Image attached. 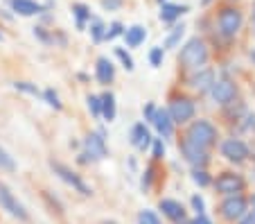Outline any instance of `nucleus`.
Returning <instances> with one entry per match:
<instances>
[{"mask_svg": "<svg viewBox=\"0 0 255 224\" xmlns=\"http://www.w3.org/2000/svg\"><path fill=\"white\" fill-rule=\"evenodd\" d=\"M163 154H165L163 141H156V143H154V159H163Z\"/></svg>", "mask_w": 255, "mask_h": 224, "instance_id": "473e14b6", "label": "nucleus"}, {"mask_svg": "<svg viewBox=\"0 0 255 224\" xmlns=\"http://www.w3.org/2000/svg\"><path fill=\"white\" fill-rule=\"evenodd\" d=\"M122 34V25L120 23H113L111 25V27H109V29H106V39H109V41H111V39H116V36H120Z\"/></svg>", "mask_w": 255, "mask_h": 224, "instance_id": "c85d7f7f", "label": "nucleus"}, {"mask_svg": "<svg viewBox=\"0 0 255 224\" xmlns=\"http://www.w3.org/2000/svg\"><path fill=\"white\" fill-rule=\"evenodd\" d=\"M181 63L185 68H201L203 63L208 61V48L201 39H190L188 43L183 45L181 54H178Z\"/></svg>", "mask_w": 255, "mask_h": 224, "instance_id": "f257e3e1", "label": "nucleus"}, {"mask_svg": "<svg viewBox=\"0 0 255 224\" xmlns=\"http://www.w3.org/2000/svg\"><path fill=\"white\" fill-rule=\"evenodd\" d=\"M192 179L197 181L199 186H208V184H210V179H208V175H206V172H203V170H194Z\"/></svg>", "mask_w": 255, "mask_h": 224, "instance_id": "c756f323", "label": "nucleus"}, {"mask_svg": "<svg viewBox=\"0 0 255 224\" xmlns=\"http://www.w3.org/2000/svg\"><path fill=\"white\" fill-rule=\"evenodd\" d=\"M242 27V14L237 9H224L219 16V29L224 36H235Z\"/></svg>", "mask_w": 255, "mask_h": 224, "instance_id": "39448f33", "label": "nucleus"}, {"mask_svg": "<svg viewBox=\"0 0 255 224\" xmlns=\"http://www.w3.org/2000/svg\"><path fill=\"white\" fill-rule=\"evenodd\" d=\"M253 211H255V197H253Z\"/></svg>", "mask_w": 255, "mask_h": 224, "instance_id": "79ce46f5", "label": "nucleus"}, {"mask_svg": "<svg viewBox=\"0 0 255 224\" xmlns=\"http://www.w3.org/2000/svg\"><path fill=\"white\" fill-rule=\"evenodd\" d=\"M95 70H97V82L100 84H111L113 77H116V68H113V63L106 57L97 59V68Z\"/></svg>", "mask_w": 255, "mask_h": 224, "instance_id": "4468645a", "label": "nucleus"}, {"mask_svg": "<svg viewBox=\"0 0 255 224\" xmlns=\"http://www.w3.org/2000/svg\"><path fill=\"white\" fill-rule=\"evenodd\" d=\"M151 122L156 125V129H158L160 136H172V118H169L167 109H158V111H154V118H151Z\"/></svg>", "mask_w": 255, "mask_h": 224, "instance_id": "ddd939ff", "label": "nucleus"}, {"mask_svg": "<svg viewBox=\"0 0 255 224\" xmlns=\"http://www.w3.org/2000/svg\"><path fill=\"white\" fill-rule=\"evenodd\" d=\"M50 168H52V170H54V175H57L59 179H63L68 186H72V188H75V190H79L82 195H91V193H93V190L88 188V186L84 184V181L79 179V177L75 175V172H72L70 168L61 166V163H54V161H50Z\"/></svg>", "mask_w": 255, "mask_h": 224, "instance_id": "7ed1b4c3", "label": "nucleus"}, {"mask_svg": "<svg viewBox=\"0 0 255 224\" xmlns=\"http://www.w3.org/2000/svg\"><path fill=\"white\" fill-rule=\"evenodd\" d=\"M16 88H18V91H25V93H32V95H36V93H39V91H36V86H29L27 82H18V84H16Z\"/></svg>", "mask_w": 255, "mask_h": 224, "instance_id": "2f4dec72", "label": "nucleus"}, {"mask_svg": "<svg viewBox=\"0 0 255 224\" xmlns=\"http://www.w3.org/2000/svg\"><path fill=\"white\" fill-rule=\"evenodd\" d=\"M183 32H185L183 25H181V27H174V32L167 36V41H165V48H176L178 41H181V36H183Z\"/></svg>", "mask_w": 255, "mask_h": 224, "instance_id": "5701e85b", "label": "nucleus"}, {"mask_svg": "<svg viewBox=\"0 0 255 224\" xmlns=\"http://www.w3.org/2000/svg\"><path fill=\"white\" fill-rule=\"evenodd\" d=\"M167 113H169V118H172V122H188V120H192V116H194V104L190 102L188 98H178L169 104Z\"/></svg>", "mask_w": 255, "mask_h": 224, "instance_id": "20e7f679", "label": "nucleus"}, {"mask_svg": "<svg viewBox=\"0 0 255 224\" xmlns=\"http://www.w3.org/2000/svg\"><path fill=\"white\" fill-rule=\"evenodd\" d=\"M0 206L7 211V213H11L14 218L18 220H27V213H25V209L16 202V197L9 193V188H7L5 184H0Z\"/></svg>", "mask_w": 255, "mask_h": 224, "instance_id": "423d86ee", "label": "nucleus"}, {"mask_svg": "<svg viewBox=\"0 0 255 224\" xmlns=\"http://www.w3.org/2000/svg\"><path fill=\"white\" fill-rule=\"evenodd\" d=\"M140 224H160V220L156 218V213H151V211H142V213H140Z\"/></svg>", "mask_w": 255, "mask_h": 224, "instance_id": "a878e982", "label": "nucleus"}, {"mask_svg": "<svg viewBox=\"0 0 255 224\" xmlns=\"http://www.w3.org/2000/svg\"><path fill=\"white\" fill-rule=\"evenodd\" d=\"M215 188L219 190V193H226V195H231V193H240V190L244 188V181H242L240 175L226 172V175H222L219 179L215 181Z\"/></svg>", "mask_w": 255, "mask_h": 224, "instance_id": "9d476101", "label": "nucleus"}, {"mask_svg": "<svg viewBox=\"0 0 255 224\" xmlns=\"http://www.w3.org/2000/svg\"><path fill=\"white\" fill-rule=\"evenodd\" d=\"M208 2H210V0H203V5H208Z\"/></svg>", "mask_w": 255, "mask_h": 224, "instance_id": "a19ab883", "label": "nucleus"}, {"mask_svg": "<svg viewBox=\"0 0 255 224\" xmlns=\"http://www.w3.org/2000/svg\"><path fill=\"white\" fill-rule=\"evenodd\" d=\"M240 224H255V211H253V213H249V215H242V222Z\"/></svg>", "mask_w": 255, "mask_h": 224, "instance_id": "4c0bfd02", "label": "nucleus"}, {"mask_svg": "<svg viewBox=\"0 0 255 224\" xmlns=\"http://www.w3.org/2000/svg\"><path fill=\"white\" fill-rule=\"evenodd\" d=\"M116 54H118V59H120V61L125 63V68H127V70H133V59H131V54L127 52L125 48H116Z\"/></svg>", "mask_w": 255, "mask_h": 224, "instance_id": "b1692460", "label": "nucleus"}, {"mask_svg": "<svg viewBox=\"0 0 255 224\" xmlns=\"http://www.w3.org/2000/svg\"><path fill=\"white\" fill-rule=\"evenodd\" d=\"M222 154L226 156L228 161L240 163L249 156V147H246L242 141H237V138H228V141H224V145H222Z\"/></svg>", "mask_w": 255, "mask_h": 224, "instance_id": "0eeeda50", "label": "nucleus"}, {"mask_svg": "<svg viewBox=\"0 0 255 224\" xmlns=\"http://www.w3.org/2000/svg\"><path fill=\"white\" fill-rule=\"evenodd\" d=\"M215 84V79H212V73L210 70H201V73L197 75V77H192V86L197 88V91H208V88Z\"/></svg>", "mask_w": 255, "mask_h": 224, "instance_id": "aec40b11", "label": "nucleus"}, {"mask_svg": "<svg viewBox=\"0 0 255 224\" xmlns=\"http://www.w3.org/2000/svg\"><path fill=\"white\" fill-rule=\"evenodd\" d=\"M235 95H237L235 84L228 82V79H222V82L212 84V98H215V102L228 104V102H233V100H235Z\"/></svg>", "mask_w": 255, "mask_h": 224, "instance_id": "1a4fd4ad", "label": "nucleus"}, {"mask_svg": "<svg viewBox=\"0 0 255 224\" xmlns=\"http://www.w3.org/2000/svg\"><path fill=\"white\" fill-rule=\"evenodd\" d=\"M86 156H91L93 161H100L106 156V145H104V134H91L86 138Z\"/></svg>", "mask_w": 255, "mask_h": 224, "instance_id": "f8f14e48", "label": "nucleus"}, {"mask_svg": "<svg viewBox=\"0 0 255 224\" xmlns=\"http://www.w3.org/2000/svg\"><path fill=\"white\" fill-rule=\"evenodd\" d=\"M144 36H147V32H144V27H140V25H133V27H129L125 32V39H127L129 48H138L144 41Z\"/></svg>", "mask_w": 255, "mask_h": 224, "instance_id": "a211bd4d", "label": "nucleus"}, {"mask_svg": "<svg viewBox=\"0 0 255 224\" xmlns=\"http://www.w3.org/2000/svg\"><path fill=\"white\" fill-rule=\"evenodd\" d=\"M149 132H147V127L144 125H135L133 129H131V143H133L138 150H147V145H149Z\"/></svg>", "mask_w": 255, "mask_h": 224, "instance_id": "dca6fc26", "label": "nucleus"}, {"mask_svg": "<svg viewBox=\"0 0 255 224\" xmlns=\"http://www.w3.org/2000/svg\"><path fill=\"white\" fill-rule=\"evenodd\" d=\"M122 0H102V7L104 9H116V7H120Z\"/></svg>", "mask_w": 255, "mask_h": 224, "instance_id": "f704fd0d", "label": "nucleus"}, {"mask_svg": "<svg viewBox=\"0 0 255 224\" xmlns=\"http://www.w3.org/2000/svg\"><path fill=\"white\" fill-rule=\"evenodd\" d=\"M185 9H188V7H181V5H163V11H160V20H165V23H172V20L178 18V16L183 14Z\"/></svg>", "mask_w": 255, "mask_h": 224, "instance_id": "412c9836", "label": "nucleus"}, {"mask_svg": "<svg viewBox=\"0 0 255 224\" xmlns=\"http://www.w3.org/2000/svg\"><path fill=\"white\" fill-rule=\"evenodd\" d=\"M0 170H7V172H14L16 170V161L7 154L2 147H0Z\"/></svg>", "mask_w": 255, "mask_h": 224, "instance_id": "4be33fe9", "label": "nucleus"}, {"mask_svg": "<svg viewBox=\"0 0 255 224\" xmlns=\"http://www.w3.org/2000/svg\"><path fill=\"white\" fill-rule=\"evenodd\" d=\"M100 100H102V116L111 122L116 118V98H113V93H106Z\"/></svg>", "mask_w": 255, "mask_h": 224, "instance_id": "6ab92c4d", "label": "nucleus"}, {"mask_svg": "<svg viewBox=\"0 0 255 224\" xmlns=\"http://www.w3.org/2000/svg\"><path fill=\"white\" fill-rule=\"evenodd\" d=\"M149 61H151V66H160L163 63V48H154L149 52Z\"/></svg>", "mask_w": 255, "mask_h": 224, "instance_id": "cd10ccee", "label": "nucleus"}, {"mask_svg": "<svg viewBox=\"0 0 255 224\" xmlns=\"http://www.w3.org/2000/svg\"><path fill=\"white\" fill-rule=\"evenodd\" d=\"M104 224H118V222H113V220H109V222H104Z\"/></svg>", "mask_w": 255, "mask_h": 224, "instance_id": "ea45409f", "label": "nucleus"}, {"mask_svg": "<svg viewBox=\"0 0 255 224\" xmlns=\"http://www.w3.org/2000/svg\"><path fill=\"white\" fill-rule=\"evenodd\" d=\"M244 213H246V200L240 195L228 197V200L222 204V215L226 220H240Z\"/></svg>", "mask_w": 255, "mask_h": 224, "instance_id": "6e6552de", "label": "nucleus"}, {"mask_svg": "<svg viewBox=\"0 0 255 224\" xmlns=\"http://www.w3.org/2000/svg\"><path fill=\"white\" fill-rule=\"evenodd\" d=\"M14 11H18L20 16H34V14H41L43 7L39 2H34V0H9Z\"/></svg>", "mask_w": 255, "mask_h": 224, "instance_id": "2eb2a0df", "label": "nucleus"}, {"mask_svg": "<svg viewBox=\"0 0 255 224\" xmlns=\"http://www.w3.org/2000/svg\"><path fill=\"white\" fill-rule=\"evenodd\" d=\"M45 100H48L50 107L61 109V102H59V98H57V93H54V91H45Z\"/></svg>", "mask_w": 255, "mask_h": 224, "instance_id": "7c9ffc66", "label": "nucleus"}, {"mask_svg": "<svg viewBox=\"0 0 255 224\" xmlns=\"http://www.w3.org/2000/svg\"><path fill=\"white\" fill-rule=\"evenodd\" d=\"M88 107H91V111L95 116H102V100L97 95H88Z\"/></svg>", "mask_w": 255, "mask_h": 224, "instance_id": "393cba45", "label": "nucleus"}, {"mask_svg": "<svg viewBox=\"0 0 255 224\" xmlns=\"http://www.w3.org/2000/svg\"><path fill=\"white\" fill-rule=\"evenodd\" d=\"M192 206H194V211H197V215L199 213H203V209H206V204H203V200L199 195H194L192 197Z\"/></svg>", "mask_w": 255, "mask_h": 224, "instance_id": "72a5a7b5", "label": "nucleus"}, {"mask_svg": "<svg viewBox=\"0 0 255 224\" xmlns=\"http://www.w3.org/2000/svg\"><path fill=\"white\" fill-rule=\"evenodd\" d=\"M160 211H163L167 218H172V220H183V206L178 204V202H174V200H160Z\"/></svg>", "mask_w": 255, "mask_h": 224, "instance_id": "f3484780", "label": "nucleus"}, {"mask_svg": "<svg viewBox=\"0 0 255 224\" xmlns=\"http://www.w3.org/2000/svg\"><path fill=\"white\" fill-rule=\"evenodd\" d=\"M192 224H212V222H210V220H208L203 213H199V215H197V220H194Z\"/></svg>", "mask_w": 255, "mask_h": 224, "instance_id": "58836bf2", "label": "nucleus"}, {"mask_svg": "<svg viewBox=\"0 0 255 224\" xmlns=\"http://www.w3.org/2000/svg\"><path fill=\"white\" fill-rule=\"evenodd\" d=\"M102 29H104V27H102V23H100V20H95V23H93V34H95V41L102 39Z\"/></svg>", "mask_w": 255, "mask_h": 224, "instance_id": "c9c22d12", "label": "nucleus"}, {"mask_svg": "<svg viewBox=\"0 0 255 224\" xmlns=\"http://www.w3.org/2000/svg\"><path fill=\"white\" fill-rule=\"evenodd\" d=\"M253 9H255V7H253ZM253 18H255V11H253Z\"/></svg>", "mask_w": 255, "mask_h": 224, "instance_id": "37998d69", "label": "nucleus"}, {"mask_svg": "<svg viewBox=\"0 0 255 224\" xmlns=\"http://www.w3.org/2000/svg\"><path fill=\"white\" fill-rule=\"evenodd\" d=\"M188 141L194 143V145H199V147H203V150H208V147H212L217 143V129L210 125V122L197 120V122H192L188 129Z\"/></svg>", "mask_w": 255, "mask_h": 224, "instance_id": "f03ea898", "label": "nucleus"}, {"mask_svg": "<svg viewBox=\"0 0 255 224\" xmlns=\"http://www.w3.org/2000/svg\"><path fill=\"white\" fill-rule=\"evenodd\" d=\"M181 152H183L185 161L192 163V166H203V163L208 161L206 150H203V147H199V145H194V143H190L188 138L181 143Z\"/></svg>", "mask_w": 255, "mask_h": 224, "instance_id": "9b49d317", "label": "nucleus"}, {"mask_svg": "<svg viewBox=\"0 0 255 224\" xmlns=\"http://www.w3.org/2000/svg\"><path fill=\"white\" fill-rule=\"evenodd\" d=\"M75 9V14H77V18H79V27H84V20L86 18H91V14H88V9L84 5H75L72 7Z\"/></svg>", "mask_w": 255, "mask_h": 224, "instance_id": "bb28decb", "label": "nucleus"}, {"mask_svg": "<svg viewBox=\"0 0 255 224\" xmlns=\"http://www.w3.org/2000/svg\"><path fill=\"white\" fill-rule=\"evenodd\" d=\"M151 175H154V170H151V168H147V172H144V177H142V188H149Z\"/></svg>", "mask_w": 255, "mask_h": 224, "instance_id": "e433bc0d", "label": "nucleus"}]
</instances>
